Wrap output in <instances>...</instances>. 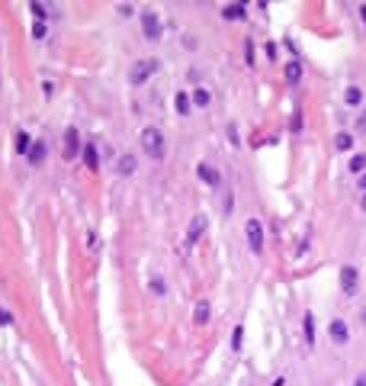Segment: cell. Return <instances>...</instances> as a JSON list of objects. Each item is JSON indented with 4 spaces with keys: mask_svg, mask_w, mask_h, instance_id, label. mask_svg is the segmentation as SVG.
Wrapping results in <instances>:
<instances>
[{
    "mask_svg": "<svg viewBox=\"0 0 366 386\" xmlns=\"http://www.w3.org/2000/svg\"><path fill=\"white\" fill-rule=\"evenodd\" d=\"M334 148H337V152H350V148H353V135L337 132V135H334Z\"/></svg>",
    "mask_w": 366,
    "mask_h": 386,
    "instance_id": "cell-19",
    "label": "cell"
},
{
    "mask_svg": "<svg viewBox=\"0 0 366 386\" xmlns=\"http://www.w3.org/2000/svg\"><path fill=\"white\" fill-rule=\"evenodd\" d=\"M299 129H302V113H295L292 116V132H299Z\"/></svg>",
    "mask_w": 366,
    "mask_h": 386,
    "instance_id": "cell-29",
    "label": "cell"
},
{
    "mask_svg": "<svg viewBox=\"0 0 366 386\" xmlns=\"http://www.w3.org/2000/svg\"><path fill=\"white\" fill-rule=\"evenodd\" d=\"M283 77L289 84H299L302 81V65H299V61H289V65H286V71H283Z\"/></svg>",
    "mask_w": 366,
    "mask_h": 386,
    "instance_id": "cell-16",
    "label": "cell"
},
{
    "mask_svg": "<svg viewBox=\"0 0 366 386\" xmlns=\"http://www.w3.org/2000/svg\"><path fill=\"white\" fill-rule=\"evenodd\" d=\"M206 232V216H196L193 219V225H190V232H187V245H196V238Z\"/></svg>",
    "mask_w": 366,
    "mask_h": 386,
    "instance_id": "cell-13",
    "label": "cell"
},
{
    "mask_svg": "<svg viewBox=\"0 0 366 386\" xmlns=\"http://www.w3.org/2000/svg\"><path fill=\"white\" fill-rule=\"evenodd\" d=\"M328 335H331V341H334V345H347V341H350V328H347L344 319H334V322L328 325Z\"/></svg>",
    "mask_w": 366,
    "mask_h": 386,
    "instance_id": "cell-7",
    "label": "cell"
},
{
    "mask_svg": "<svg viewBox=\"0 0 366 386\" xmlns=\"http://www.w3.org/2000/svg\"><path fill=\"white\" fill-rule=\"evenodd\" d=\"M360 209H363V213H366V193H363V200H360Z\"/></svg>",
    "mask_w": 366,
    "mask_h": 386,
    "instance_id": "cell-34",
    "label": "cell"
},
{
    "mask_svg": "<svg viewBox=\"0 0 366 386\" xmlns=\"http://www.w3.org/2000/svg\"><path fill=\"white\" fill-rule=\"evenodd\" d=\"M158 68H161V61H158V58H145V61H135V65H132V71H129V81H132L135 87H142V84L148 81V77H151L154 71H158Z\"/></svg>",
    "mask_w": 366,
    "mask_h": 386,
    "instance_id": "cell-2",
    "label": "cell"
},
{
    "mask_svg": "<svg viewBox=\"0 0 366 386\" xmlns=\"http://www.w3.org/2000/svg\"><path fill=\"white\" fill-rule=\"evenodd\" d=\"M356 129H360V132H366V110L360 113V122H356Z\"/></svg>",
    "mask_w": 366,
    "mask_h": 386,
    "instance_id": "cell-31",
    "label": "cell"
},
{
    "mask_svg": "<svg viewBox=\"0 0 366 386\" xmlns=\"http://www.w3.org/2000/svg\"><path fill=\"white\" fill-rule=\"evenodd\" d=\"M177 113H180V116H187V113H190V93H177Z\"/></svg>",
    "mask_w": 366,
    "mask_h": 386,
    "instance_id": "cell-22",
    "label": "cell"
},
{
    "mask_svg": "<svg viewBox=\"0 0 366 386\" xmlns=\"http://www.w3.org/2000/svg\"><path fill=\"white\" fill-rule=\"evenodd\" d=\"M241 338H244V325H234V335H231V348L241 351Z\"/></svg>",
    "mask_w": 366,
    "mask_h": 386,
    "instance_id": "cell-25",
    "label": "cell"
},
{
    "mask_svg": "<svg viewBox=\"0 0 366 386\" xmlns=\"http://www.w3.org/2000/svg\"><path fill=\"white\" fill-rule=\"evenodd\" d=\"M45 32H48L45 23H36V26H32V39H45Z\"/></svg>",
    "mask_w": 366,
    "mask_h": 386,
    "instance_id": "cell-27",
    "label": "cell"
},
{
    "mask_svg": "<svg viewBox=\"0 0 366 386\" xmlns=\"http://www.w3.org/2000/svg\"><path fill=\"white\" fill-rule=\"evenodd\" d=\"M0 325H13V315H10V312H4V309H0Z\"/></svg>",
    "mask_w": 366,
    "mask_h": 386,
    "instance_id": "cell-28",
    "label": "cell"
},
{
    "mask_svg": "<svg viewBox=\"0 0 366 386\" xmlns=\"http://www.w3.org/2000/svg\"><path fill=\"white\" fill-rule=\"evenodd\" d=\"M138 168V161H135V155H122L119 158V164H116V171H119V177H132Z\"/></svg>",
    "mask_w": 366,
    "mask_h": 386,
    "instance_id": "cell-9",
    "label": "cell"
},
{
    "mask_svg": "<svg viewBox=\"0 0 366 386\" xmlns=\"http://www.w3.org/2000/svg\"><path fill=\"white\" fill-rule=\"evenodd\" d=\"M196 174H199V180H203V183H209V187H219V171H215L212 168V164H199V168H196Z\"/></svg>",
    "mask_w": 366,
    "mask_h": 386,
    "instance_id": "cell-8",
    "label": "cell"
},
{
    "mask_svg": "<svg viewBox=\"0 0 366 386\" xmlns=\"http://www.w3.org/2000/svg\"><path fill=\"white\" fill-rule=\"evenodd\" d=\"M302 331H305V341H309V345H315V315H312V312H305Z\"/></svg>",
    "mask_w": 366,
    "mask_h": 386,
    "instance_id": "cell-17",
    "label": "cell"
},
{
    "mask_svg": "<svg viewBox=\"0 0 366 386\" xmlns=\"http://www.w3.org/2000/svg\"><path fill=\"white\" fill-rule=\"evenodd\" d=\"M347 171H350V174H360V177H363V174H366V152L353 155V158H350V164H347Z\"/></svg>",
    "mask_w": 366,
    "mask_h": 386,
    "instance_id": "cell-15",
    "label": "cell"
},
{
    "mask_svg": "<svg viewBox=\"0 0 366 386\" xmlns=\"http://www.w3.org/2000/svg\"><path fill=\"white\" fill-rule=\"evenodd\" d=\"M222 16L228 23H238V20H244V16H248V10H244L241 4H228V7H222Z\"/></svg>",
    "mask_w": 366,
    "mask_h": 386,
    "instance_id": "cell-12",
    "label": "cell"
},
{
    "mask_svg": "<svg viewBox=\"0 0 366 386\" xmlns=\"http://www.w3.org/2000/svg\"><path fill=\"white\" fill-rule=\"evenodd\" d=\"M84 152V145H81V135H77V129L74 126H68L65 129V158L68 161H74L77 155Z\"/></svg>",
    "mask_w": 366,
    "mask_h": 386,
    "instance_id": "cell-4",
    "label": "cell"
},
{
    "mask_svg": "<svg viewBox=\"0 0 366 386\" xmlns=\"http://www.w3.org/2000/svg\"><path fill=\"white\" fill-rule=\"evenodd\" d=\"M87 245H90V251H93V248H97V245H100V238H97V235L90 232V235H87Z\"/></svg>",
    "mask_w": 366,
    "mask_h": 386,
    "instance_id": "cell-30",
    "label": "cell"
},
{
    "mask_svg": "<svg viewBox=\"0 0 366 386\" xmlns=\"http://www.w3.org/2000/svg\"><path fill=\"white\" fill-rule=\"evenodd\" d=\"M29 10H32V13L39 16V23H45V20H48V7H45V4H32Z\"/></svg>",
    "mask_w": 366,
    "mask_h": 386,
    "instance_id": "cell-23",
    "label": "cell"
},
{
    "mask_svg": "<svg viewBox=\"0 0 366 386\" xmlns=\"http://www.w3.org/2000/svg\"><path fill=\"white\" fill-rule=\"evenodd\" d=\"M45 155H48L45 142H32V148H29V155H26V158H29V164H32V168H39V164L45 161Z\"/></svg>",
    "mask_w": 366,
    "mask_h": 386,
    "instance_id": "cell-10",
    "label": "cell"
},
{
    "mask_svg": "<svg viewBox=\"0 0 366 386\" xmlns=\"http://www.w3.org/2000/svg\"><path fill=\"white\" fill-rule=\"evenodd\" d=\"M244 235H248V245H251V251H254V254L264 251V229H260L257 219H248V225H244Z\"/></svg>",
    "mask_w": 366,
    "mask_h": 386,
    "instance_id": "cell-3",
    "label": "cell"
},
{
    "mask_svg": "<svg viewBox=\"0 0 366 386\" xmlns=\"http://www.w3.org/2000/svg\"><path fill=\"white\" fill-rule=\"evenodd\" d=\"M344 100H347V107H360V100H363V90H360V87H347Z\"/></svg>",
    "mask_w": 366,
    "mask_h": 386,
    "instance_id": "cell-20",
    "label": "cell"
},
{
    "mask_svg": "<svg viewBox=\"0 0 366 386\" xmlns=\"http://www.w3.org/2000/svg\"><path fill=\"white\" fill-rule=\"evenodd\" d=\"M193 322H196V325H206V322H209V300H199V303H196Z\"/></svg>",
    "mask_w": 366,
    "mask_h": 386,
    "instance_id": "cell-14",
    "label": "cell"
},
{
    "mask_svg": "<svg viewBox=\"0 0 366 386\" xmlns=\"http://www.w3.org/2000/svg\"><path fill=\"white\" fill-rule=\"evenodd\" d=\"M84 164H87V171H97L100 168V152H97V145H84Z\"/></svg>",
    "mask_w": 366,
    "mask_h": 386,
    "instance_id": "cell-11",
    "label": "cell"
},
{
    "mask_svg": "<svg viewBox=\"0 0 366 386\" xmlns=\"http://www.w3.org/2000/svg\"><path fill=\"white\" fill-rule=\"evenodd\" d=\"M209 100H212V93H209L206 87H196V90H193V103H196L199 110H206V107H209Z\"/></svg>",
    "mask_w": 366,
    "mask_h": 386,
    "instance_id": "cell-18",
    "label": "cell"
},
{
    "mask_svg": "<svg viewBox=\"0 0 366 386\" xmlns=\"http://www.w3.org/2000/svg\"><path fill=\"white\" fill-rule=\"evenodd\" d=\"M341 289L347 296H353L360 289V270L356 267H341Z\"/></svg>",
    "mask_w": 366,
    "mask_h": 386,
    "instance_id": "cell-5",
    "label": "cell"
},
{
    "mask_svg": "<svg viewBox=\"0 0 366 386\" xmlns=\"http://www.w3.org/2000/svg\"><path fill=\"white\" fill-rule=\"evenodd\" d=\"M29 148H32L29 135H26V132H16V155H29Z\"/></svg>",
    "mask_w": 366,
    "mask_h": 386,
    "instance_id": "cell-21",
    "label": "cell"
},
{
    "mask_svg": "<svg viewBox=\"0 0 366 386\" xmlns=\"http://www.w3.org/2000/svg\"><path fill=\"white\" fill-rule=\"evenodd\" d=\"M142 145H145V155L154 158V161H161V158L167 155V142H164L161 129H154V126H145L142 129Z\"/></svg>",
    "mask_w": 366,
    "mask_h": 386,
    "instance_id": "cell-1",
    "label": "cell"
},
{
    "mask_svg": "<svg viewBox=\"0 0 366 386\" xmlns=\"http://www.w3.org/2000/svg\"><path fill=\"white\" fill-rule=\"evenodd\" d=\"M142 32H145V36L151 39V42H158V39H161V20H158V13H151V10H148V13L142 16Z\"/></svg>",
    "mask_w": 366,
    "mask_h": 386,
    "instance_id": "cell-6",
    "label": "cell"
},
{
    "mask_svg": "<svg viewBox=\"0 0 366 386\" xmlns=\"http://www.w3.org/2000/svg\"><path fill=\"white\" fill-rule=\"evenodd\" d=\"M360 16H363V23H366V4H363V7H360Z\"/></svg>",
    "mask_w": 366,
    "mask_h": 386,
    "instance_id": "cell-35",
    "label": "cell"
},
{
    "mask_svg": "<svg viewBox=\"0 0 366 386\" xmlns=\"http://www.w3.org/2000/svg\"><path fill=\"white\" fill-rule=\"evenodd\" d=\"M353 386H366V373H360V376H356V380H353Z\"/></svg>",
    "mask_w": 366,
    "mask_h": 386,
    "instance_id": "cell-32",
    "label": "cell"
},
{
    "mask_svg": "<svg viewBox=\"0 0 366 386\" xmlns=\"http://www.w3.org/2000/svg\"><path fill=\"white\" fill-rule=\"evenodd\" d=\"M244 58H248V68L254 65V42H251V39L244 42Z\"/></svg>",
    "mask_w": 366,
    "mask_h": 386,
    "instance_id": "cell-26",
    "label": "cell"
},
{
    "mask_svg": "<svg viewBox=\"0 0 366 386\" xmlns=\"http://www.w3.org/2000/svg\"><path fill=\"white\" fill-rule=\"evenodd\" d=\"M360 190L366 193V174H363V177H360Z\"/></svg>",
    "mask_w": 366,
    "mask_h": 386,
    "instance_id": "cell-33",
    "label": "cell"
},
{
    "mask_svg": "<svg viewBox=\"0 0 366 386\" xmlns=\"http://www.w3.org/2000/svg\"><path fill=\"white\" fill-rule=\"evenodd\" d=\"M148 286H151V289H154L158 296H164V293H167V283H164L161 277H151V283H148Z\"/></svg>",
    "mask_w": 366,
    "mask_h": 386,
    "instance_id": "cell-24",
    "label": "cell"
}]
</instances>
